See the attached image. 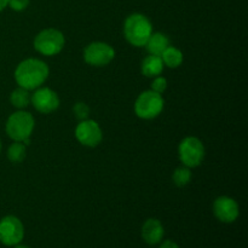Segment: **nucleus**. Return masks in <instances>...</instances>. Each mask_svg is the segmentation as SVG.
<instances>
[{
  "instance_id": "obj_8",
  "label": "nucleus",
  "mask_w": 248,
  "mask_h": 248,
  "mask_svg": "<svg viewBox=\"0 0 248 248\" xmlns=\"http://www.w3.org/2000/svg\"><path fill=\"white\" fill-rule=\"evenodd\" d=\"M24 237V228L15 216H6L0 220V242L5 246H16Z\"/></svg>"
},
{
  "instance_id": "obj_16",
  "label": "nucleus",
  "mask_w": 248,
  "mask_h": 248,
  "mask_svg": "<svg viewBox=\"0 0 248 248\" xmlns=\"http://www.w3.org/2000/svg\"><path fill=\"white\" fill-rule=\"evenodd\" d=\"M10 102L15 108L24 109L31 103V94H29L28 90L18 87V89L12 91L11 96H10Z\"/></svg>"
},
{
  "instance_id": "obj_15",
  "label": "nucleus",
  "mask_w": 248,
  "mask_h": 248,
  "mask_svg": "<svg viewBox=\"0 0 248 248\" xmlns=\"http://www.w3.org/2000/svg\"><path fill=\"white\" fill-rule=\"evenodd\" d=\"M160 57H161L164 65L172 68V69L178 68L183 63V53H182L181 50L173 47V46H169Z\"/></svg>"
},
{
  "instance_id": "obj_20",
  "label": "nucleus",
  "mask_w": 248,
  "mask_h": 248,
  "mask_svg": "<svg viewBox=\"0 0 248 248\" xmlns=\"http://www.w3.org/2000/svg\"><path fill=\"white\" fill-rule=\"evenodd\" d=\"M167 89V80L164 77H155L152 82V91L156 92V93H164Z\"/></svg>"
},
{
  "instance_id": "obj_12",
  "label": "nucleus",
  "mask_w": 248,
  "mask_h": 248,
  "mask_svg": "<svg viewBox=\"0 0 248 248\" xmlns=\"http://www.w3.org/2000/svg\"><path fill=\"white\" fill-rule=\"evenodd\" d=\"M164 235V225L161 224L160 220L155 219V218H150V219L145 220L142 227V237L148 245L154 246V245L160 244Z\"/></svg>"
},
{
  "instance_id": "obj_13",
  "label": "nucleus",
  "mask_w": 248,
  "mask_h": 248,
  "mask_svg": "<svg viewBox=\"0 0 248 248\" xmlns=\"http://www.w3.org/2000/svg\"><path fill=\"white\" fill-rule=\"evenodd\" d=\"M164 67L165 65L160 56L149 55L143 60L140 69H142V73L147 78H155L161 74Z\"/></svg>"
},
{
  "instance_id": "obj_25",
  "label": "nucleus",
  "mask_w": 248,
  "mask_h": 248,
  "mask_svg": "<svg viewBox=\"0 0 248 248\" xmlns=\"http://www.w3.org/2000/svg\"><path fill=\"white\" fill-rule=\"evenodd\" d=\"M0 152H1V140H0Z\"/></svg>"
},
{
  "instance_id": "obj_7",
  "label": "nucleus",
  "mask_w": 248,
  "mask_h": 248,
  "mask_svg": "<svg viewBox=\"0 0 248 248\" xmlns=\"http://www.w3.org/2000/svg\"><path fill=\"white\" fill-rule=\"evenodd\" d=\"M115 57V51L109 44L94 41L89 44L84 50V60L93 67H104Z\"/></svg>"
},
{
  "instance_id": "obj_9",
  "label": "nucleus",
  "mask_w": 248,
  "mask_h": 248,
  "mask_svg": "<svg viewBox=\"0 0 248 248\" xmlns=\"http://www.w3.org/2000/svg\"><path fill=\"white\" fill-rule=\"evenodd\" d=\"M75 137L82 145L94 148L101 143L103 138L101 127L94 120H81L75 128Z\"/></svg>"
},
{
  "instance_id": "obj_2",
  "label": "nucleus",
  "mask_w": 248,
  "mask_h": 248,
  "mask_svg": "<svg viewBox=\"0 0 248 248\" xmlns=\"http://www.w3.org/2000/svg\"><path fill=\"white\" fill-rule=\"evenodd\" d=\"M124 34L131 45L143 47L153 34L152 22L142 14L130 15L124 23Z\"/></svg>"
},
{
  "instance_id": "obj_14",
  "label": "nucleus",
  "mask_w": 248,
  "mask_h": 248,
  "mask_svg": "<svg viewBox=\"0 0 248 248\" xmlns=\"http://www.w3.org/2000/svg\"><path fill=\"white\" fill-rule=\"evenodd\" d=\"M170 46V40L165 34L153 33L148 39L145 47L150 55L161 56L162 52Z\"/></svg>"
},
{
  "instance_id": "obj_10",
  "label": "nucleus",
  "mask_w": 248,
  "mask_h": 248,
  "mask_svg": "<svg viewBox=\"0 0 248 248\" xmlns=\"http://www.w3.org/2000/svg\"><path fill=\"white\" fill-rule=\"evenodd\" d=\"M31 102L34 108L43 114L52 113L60 107L57 93L48 87H38L31 96Z\"/></svg>"
},
{
  "instance_id": "obj_21",
  "label": "nucleus",
  "mask_w": 248,
  "mask_h": 248,
  "mask_svg": "<svg viewBox=\"0 0 248 248\" xmlns=\"http://www.w3.org/2000/svg\"><path fill=\"white\" fill-rule=\"evenodd\" d=\"M29 5V0H9V5L7 6L11 7L14 11L21 12L26 10Z\"/></svg>"
},
{
  "instance_id": "obj_11",
  "label": "nucleus",
  "mask_w": 248,
  "mask_h": 248,
  "mask_svg": "<svg viewBox=\"0 0 248 248\" xmlns=\"http://www.w3.org/2000/svg\"><path fill=\"white\" fill-rule=\"evenodd\" d=\"M213 213L222 223H234L239 218L240 208L234 199L219 196L213 202Z\"/></svg>"
},
{
  "instance_id": "obj_5",
  "label": "nucleus",
  "mask_w": 248,
  "mask_h": 248,
  "mask_svg": "<svg viewBox=\"0 0 248 248\" xmlns=\"http://www.w3.org/2000/svg\"><path fill=\"white\" fill-rule=\"evenodd\" d=\"M64 44L63 33L55 28L44 29L34 39V48L44 56L58 55L64 47Z\"/></svg>"
},
{
  "instance_id": "obj_22",
  "label": "nucleus",
  "mask_w": 248,
  "mask_h": 248,
  "mask_svg": "<svg viewBox=\"0 0 248 248\" xmlns=\"http://www.w3.org/2000/svg\"><path fill=\"white\" fill-rule=\"evenodd\" d=\"M159 248H179V246L176 242L172 241V240H166V241H164L160 245Z\"/></svg>"
},
{
  "instance_id": "obj_1",
  "label": "nucleus",
  "mask_w": 248,
  "mask_h": 248,
  "mask_svg": "<svg viewBox=\"0 0 248 248\" xmlns=\"http://www.w3.org/2000/svg\"><path fill=\"white\" fill-rule=\"evenodd\" d=\"M47 64L38 58H27L17 65L15 80L19 87L26 90H36L46 81L48 77Z\"/></svg>"
},
{
  "instance_id": "obj_23",
  "label": "nucleus",
  "mask_w": 248,
  "mask_h": 248,
  "mask_svg": "<svg viewBox=\"0 0 248 248\" xmlns=\"http://www.w3.org/2000/svg\"><path fill=\"white\" fill-rule=\"evenodd\" d=\"M9 5V0H0V12Z\"/></svg>"
},
{
  "instance_id": "obj_6",
  "label": "nucleus",
  "mask_w": 248,
  "mask_h": 248,
  "mask_svg": "<svg viewBox=\"0 0 248 248\" xmlns=\"http://www.w3.org/2000/svg\"><path fill=\"white\" fill-rule=\"evenodd\" d=\"M178 155L186 167H198L205 157V147L199 138L186 137L179 143Z\"/></svg>"
},
{
  "instance_id": "obj_4",
  "label": "nucleus",
  "mask_w": 248,
  "mask_h": 248,
  "mask_svg": "<svg viewBox=\"0 0 248 248\" xmlns=\"http://www.w3.org/2000/svg\"><path fill=\"white\" fill-rule=\"evenodd\" d=\"M164 107L165 101L161 94L148 90V91L142 92L136 99L135 113L138 118L143 120H152L162 113Z\"/></svg>"
},
{
  "instance_id": "obj_24",
  "label": "nucleus",
  "mask_w": 248,
  "mask_h": 248,
  "mask_svg": "<svg viewBox=\"0 0 248 248\" xmlns=\"http://www.w3.org/2000/svg\"><path fill=\"white\" fill-rule=\"evenodd\" d=\"M15 248H31V247H28V246H24V245H16V246H14Z\"/></svg>"
},
{
  "instance_id": "obj_19",
  "label": "nucleus",
  "mask_w": 248,
  "mask_h": 248,
  "mask_svg": "<svg viewBox=\"0 0 248 248\" xmlns=\"http://www.w3.org/2000/svg\"><path fill=\"white\" fill-rule=\"evenodd\" d=\"M73 113H74V115L77 116L80 121L86 120L90 115V108L87 104L79 102V103L75 104L74 108H73Z\"/></svg>"
},
{
  "instance_id": "obj_17",
  "label": "nucleus",
  "mask_w": 248,
  "mask_h": 248,
  "mask_svg": "<svg viewBox=\"0 0 248 248\" xmlns=\"http://www.w3.org/2000/svg\"><path fill=\"white\" fill-rule=\"evenodd\" d=\"M27 155V149L26 144H23L22 142H15L7 149V157L11 162L14 164H19V162L23 161L26 159Z\"/></svg>"
},
{
  "instance_id": "obj_3",
  "label": "nucleus",
  "mask_w": 248,
  "mask_h": 248,
  "mask_svg": "<svg viewBox=\"0 0 248 248\" xmlns=\"http://www.w3.org/2000/svg\"><path fill=\"white\" fill-rule=\"evenodd\" d=\"M35 120L28 111L19 110L11 114L6 121V133L15 142H22L28 145L31 143V136L33 133Z\"/></svg>"
},
{
  "instance_id": "obj_18",
  "label": "nucleus",
  "mask_w": 248,
  "mask_h": 248,
  "mask_svg": "<svg viewBox=\"0 0 248 248\" xmlns=\"http://www.w3.org/2000/svg\"><path fill=\"white\" fill-rule=\"evenodd\" d=\"M172 179H173V183L176 184L177 186H186V184H189L191 179V172L189 167H178L176 169V171L173 172V176H172Z\"/></svg>"
}]
</instances>
